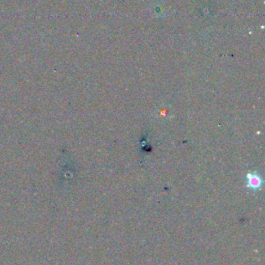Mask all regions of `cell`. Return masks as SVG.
Returning <instances> with one entry per match:
<instances>
[{
    "mask_svg": "<svg viewBox=\"0 0 265 265\" xmlns=\"http://www.w3.org/2000/svg\"><path fill=\"white\" fill-rule=\"evenodd\" d=\"M262 185L261 178L257 175V174H249L248 175V187L253 188V190H257Z\"/></svg>",
    "mask_w": 265,
    "mask_h": 265,
    "instance_id": "obj_1",
    "label": "cell"
}]
</instances>
